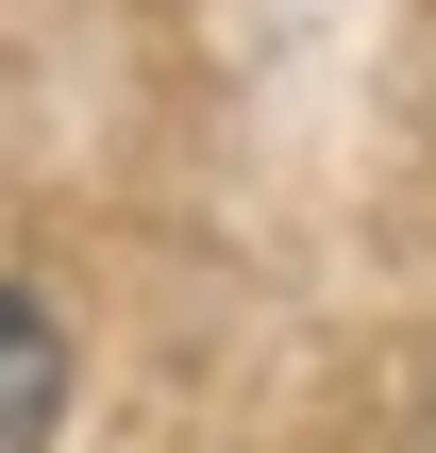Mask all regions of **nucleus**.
I'll use <instances>...</instances> for the list:
<instances>
[{
	"mask_svg": "<svg viewBox=\"0 0 436 453\" xmlns=\"http://www.w3.org/2000/svg\"><path fill=\"white\" fill-rule=\"evenodd\" d=\"M50 437H67V303L17 286V319H0V453H50Z\"/></svg>",
	"mask_w": 436,
	"mask_h": 453,
	"instance_id": "f257e3e1",
	"label": "nucleus"
}]
</instances>
